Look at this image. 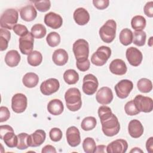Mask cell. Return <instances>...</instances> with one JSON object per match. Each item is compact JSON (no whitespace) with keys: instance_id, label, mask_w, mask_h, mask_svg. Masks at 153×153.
<instances>
[{"instance_id":"1","label":"cell","mask_w":153,"mask_h":153,"mask_svg":"<svg viewBox=\"0 0 153 153\" xmlns=\"http://www.w3.org/2000/svg\"><path fill=\"white\" fill-rule=\"evenodd\" d=\"M65 99L66 107L71 111H77L81 108V94L78 88H69L65 94Z\"/></svg>"},{"instance_id":"2","label":"cell","mask_w":153,"mask_h":153,"mask_svg":"<svg viewBox=\"0 0 153 153\" xmlns=\"http://www.w3.org/2000/svg\"><path fill=\"white\" fill-rule=\"evenodd\" d=\"M102 129L103 133L109 137L114 136L118 133L120 124L117 117L112 114L109 117L101 120Z\"/></svg>"},{"instance_id":"3","label":"cell","mask_w":153,"mask_h":153,"mask_svg":"<svg viewBox=\"0 0 153 153\" xmlns=\"http://www.w3.org/2000/svg\"><path fill=\"white\" fill-rule=\"evenodd\" d=\"M117 24L115 20L110 19L100 28L99 33L101 39L105 43L112 42L116 35Z\"/></svg>"},{"instance_id":"4","label":"cell","mask_w":153,"mask_h":153,"mask_svg":"<svg viewBox=\"0 0 153 153\" xmlns=\"http://www.w3.org/2000/svg\"><path fill=\"white\" fill-rule=\"evenodd\" d=\"M19 18V14L16 10L9 8L5 10L0 19V25L2 28L11 30L16 25Z\"/></svg>"},{"instance_id":"5","label":"cell","mask_w":153,"mask_h":153,"mask_svg":"<svg viewBox=\"0 0 153 153\" xmlns=\"http://www.w3.org/2000/svg\"><path fill=\"white\" fill-rule=\"evenodd\" d=\"M0 138L3 140L5 145L9 148L17 147L18 137L14 134L13 128L8 125L0 126Z\"/></svg>"},{"instance_id":"6","label":"cell","mask_w":153,"mask_h":153,"mask_svg":"<svg viewBox=\"0 0 153 153\" xmlns=\"http://www.w3.org/2000/svg\"><path fill=\"white\" fill-rule=\"evenodd\" d=\"M72 50L76 61L86 60L89 54L88 43L84 39H79L74 43Z\"/></svg>"},{"instance_id":"7","label":"cell","mask_w":153,"mask_h":153,"mask_svg":"<svg viewBox=\"0 0 153 153\" xmlns=\"http://www.w3.org/2000/svg\"><path fill=\"white\" fill-rule=\"evenodd\" d=\"M111 55V50L107 46L99 47L91 57V62L97 66L104 65Z\"/></svg>"},{"instance_id":"8","label":"cell","mask_w":153,"mask_h":153,"mask_svg":"<svg viewBox=\"0 0 153 153\" xmlns=\"http://www.w3.org/2000/svg\"><path fill=\"white\" fill-rule=\"evenodd\" d=\"M99 82L97 78L93 74H87L84 76L82 89L87 95H93L97 91Z\"/></svg>"},{"instance_id":"9","label":"cell","mask_w":153,"mask_h":153,"mask_svg":"<svg viewBox=\"0 0 153 153\" xmlns=\"http://www.w3.org/2000/svg\"><path fill=\"white\" fill-rule=\"evenodd\" d=\"M133 100L136 107L140 112L148 113L152 111L153 101L152 98L138 94Z\"/></svg>"},{"instance_id":"10","label":"cell","mask_w":153,"mask_h":153,"mask_svg":"<svg viewBox=\"0 0 153 153\" xmlns=\"http://www.w3.org/2000/svg\"><path fill=\"white\" fill-rule=\"evenodd\" d=\"M133 88L132 81L128 79H123L115 86V91L118 97L125 99L127 97Z\"/></svg>"},{"instance_id":"11","label":"cell","mask_w":153,"mask_h":153,"mask_svg":"<svg viewBox=\"0 0 153 153\" xmlns=\"http://www.w3.org/2000/svg\"><path fill=\"white\" fill-rule=\"evenodd\" d=\"M27 105L26 96L22 93H17L14 94L11 99V108L16 113L23 112Z\"/></svg>"},{"instance_id":"12","label":"cell","mask_w":153,"mask_h":153,"mask_svg":"<svg viewBox=\"0 0 153 153\" xmlns=\"http://www.w3.org/2000/svg\"><path fill=\"white\" fill-rule=\"evenodd\" d=\"M31 32H28L19 38V48L21 53L25 55H29L33 50L34 39Z\"/></svg>"},{"instance_id":"13","label":"cell","mask_w":153,"mask_h":153,"mask_svg":"<svg viewBox=\"0 0 153 153\" xmlns=\"http://www.w3.org/2000/svg\"><path fill=\"white\" fill-rule=\"evenodd\" d=\"M60 87V83L56 78H49L43 81L40 85L41 92L45 96H50L56 93Z\"/></svg>"},{"instance_id":"14","label":"cell","mask_w":153,"mask_h":153,"mask_svg":"<svg viewBox=\"0 0 153 153\" xmlns=\"http://www.w3.org/2000/svg\"><path fill=\"white\" fill-rule=\"evenodd\" d=\"M126 56L128 63L133 66H138L143 59L141 51L133 47H130L127 49Z\"/></svg>"},{"instance_id":"15","label":"cell","mask_w":153,"mask_h":153,"mask_svg":"<svg viewBox=\"0 0 153 153\" xmlns=\"http://www.w3.org/2000/svg\"><path fill=\"white\" fill-rule=\"evenodd\" d=\"M96 99L100 104L103 105L109 104L113 100V93L111 89L108 87L100 88L96 93Z\"/></svg>"},{"instance_id":"16","label":"cell","mask_w":153,"mask_h":153,"mask_svg":"<svg viewBox=\"0 0 153 153\" xmlns=\"http://www.w3.org/2000/svg\"><path fill=\"white\" fill-rule=\"evenodd\" d=\"M66 136L68 143L72 147H76L81 143L79 131L75 126L69 127L67 129Z\"/></svg>"},{"instance_id":"17","label":"cell","mask_w":153,"mask_h":153,"mask_svg":"<svg viewBox=\"0 0 153 153\" xmlns=\"http://www.w3.org/2000/svg\"><path fill=\"white\" fill-rule=\"evenodd\" d=\"M46 133L43 130H36L34 133L29 135L27 144L30 147H37L41 145L45 140Z\"/></svg>"},{"instance_id":"18","label":"cell","mask_w":153,"mask_h":153,"mask_svg":"<svg viewBox=\"0 0 153 153\" xmlns=\"http://www.w3.org/2000/svg\"><path fill=\"white\" fill-rule=\"evenodd\" d=\"M128 148V143L126 140L117 139L111 142L106 147L108 153H124Z\"/></svg>"},{"instance_id":"19","label":"cell","mask_w":153,"mask_h":153,"mask_svg":"<svg viewBox=\"0 0 153 153\" xmlns=\"http://www.w3.org/2000/svg\"><path fill=\"white\" fill-rule=\"evenodd\" d=\"M44 23L48 27L57 29L62 26L63 19L59 14L54 12H50L45 15Z\"/></svg>"},{"instance_id":"20","label":"cell","mask_w":153,"mask_h":153,"mask_svg":"<svg viewBox=\"0 0 153 153\" xmlns=\"http://www.w3.org/2000/svg\"><path fill=\"white\" fill-rule=\"evenodd\" d=\"M110 72L117 75H124L127 70L125 62L120 59H116L112 60L109 65Z\"/></svg>"},{"instance_id":"21","label":"cell","mask_w":153,"mask_h":153,"mask_svg":"<svg viewBox=\"0 0 153 153\" xmlns=\"http://www.w3.org/2000/svg\"><path fill=\"white\" fill-rule=\"evenodd\" d=\"M143 127L137 120H132L128 125V133L133 138H139L143 133Z\"/></svg>"},{"instance_id":"22","label":"cell","mask_w":153,"mask_h":153,"mask_svg":"<svg viewBox=\"0 0 153 153\" xmlns=\"http://www.w3.org/2000/svg\"><path fill=\"white\" fill-rule=\"evenodd\" d=\"M74 19L76 24L80 26L86 25L90 20V14L84 8L76 9L73 14Z\"/></svg>"},{"instance_id":"23","label":"cell","mask_w":153,"mask_h":153,"mask_svg":"<svg viewBox=\"0 0 153 153\" xmlns=\"http://www.w3.org/2000/svg\"><path fill=\"white\" fill-rule=\"evenodd\" d=\"M20 15L23 20L31 22L37 16V12L35 8L32 5H27L20 9Z\"/></svg>"},{"instance_id":"24","label":"cell","mask_w":153,"mask_h":153,"mask_svg":"<svg viewBox=\"0 0 153 153\" xmlns=\"http://www.w3.org/2000/svg\"><path fill=\"white\" fill-rule=\"evenodd\" d=\"M52 60L56 65L63 66L68 62V54L64 49H57L54 51L52 56Z\"/></svg>"},{"instance_id":"25","label":"cell","mask_w":153,"mask_h":153,"mask_svg":"<svg viewBox=\"0 0 153 153\" xmlns=\"http://www.w3.org/2000/svg\"><path fill=\"white\" fill-rule=\"evenodd\" d=\"M47 110L51 115H60L64 110L63 104L59 99H53L48 102L47 105Z\"/></svg>"},{"instance_id":"26","label":"cell","mask_w":153,"mask_h":153,"mask_svg":"<svg viewBox=\"0 0 153 153\" xmlns=\"http://www.w3.org/2000/svg\"><path fill=\"white\" fill-rule=\"evenodd\" d=\"M21 57L17 50H12L8 51L5 56V62L10 67L17 66L20 61Z\"/></svg>"},{"instance_id":"27","label":"cell","mask_w":153,"mask_h":153,"mask_svg":"<svg viewBox=\"0 0 153 153\" xmlns=\"http://www.w3.org/2000/svg\"><path fill=\"white\" fill-rule=\"evenodd\" d=\"M22 82L26 87L33 88L38 84L39 77L35 73L28 72L23 76Z\"/></svg>"},{"instance_id":"28","label":"cell","mask_w":153,"mask_h":153,"mask_svg":"<svg viewBox=\"0 0 153 153\" xmlns=\"http://www.w3.org/2000/svg\"><path fill=\"white\" fill-rule=\"evenodd\" d=\"M11 33L7 29H0V50H5L8 45V42L10 40Z\"/></svg>"},{"instance_id":"29","label":"cell","mask_w":153,"mask_h":153,"mask_svg":"<svg viewBox=\"0 0 153 153\" xmlns=\"http://www.w3.org/2000/svg\"><path fill=\"white\" fill-rule=\"evenodd\" d=\"M119 38L120 42L123 45L125 46L128 45L133 41V32L128 28L123 29L120 33Z\"/></svg>"},{"instance_id":"30","label":"cell","mask_w":153,"mask_h":153,"mask_svg":"<svg viewBox=\"0 0 153 153\" xmlns=\"http://www.w3.org/2000/svg\"><path fill=\"white\" fill-rule=\"evenodd\" d=\"M63 79L68 84H75L79 80V75L74 69H68L63 74Z\"/></svg>"},{"instance_id":"31","label":"cell","mask_w":153,"mask_h":153,"mask_svg":"<svg viewBox=\"0 0 153 153\" xmlns=\"http://www.w3.org/2000/svg\"><path fill=\"white\" fill-rule=\"evenodd\" d=\"M146 19L142 16H134L131 21V27L135 30H142L146 26Z\"/></svg>"},{"instance_id":"32","label":"cell","mask_w":153,"mask_h":153,"mask_svg":"<svg viewBox=\"0 0 153 153\" xmlns=\"http://www.w3.org/2000/svg\"><path fill=\"white\" fill-rule=\"evenodd\" d=\"M27 60L30 65L32 66H37L41 63L42 61V56L39 51L34 50L28 55Z\"/></svg>"},{"instance_id":"33","label":"cell","mask_w":153,"mask_h":153,"mask_svg":"<svg viewBox=\"0 0 153 153\" xmlns=\"http://www.w3.org/2000/svg\"><path fill=\"white\" fill-rule=\"evenodd\" d=\"M137 87L142 93H149L152 89V84L151 80L143 78L137 81Z\"/></svg>"},{"instance_id":"34","label":"cell","mask_w":153,"mask_h":153,"mask_svg":"<svg viewBox=\"0 0 153 153\" xmlns=\"http://www.w3.org/2000/svg\"><path fill=\"white\" fill-rule=\"evenodd\" d=\"M47 30L45 27L40 23L34 25L31 28V33L34 38L41 39L44 38L46 35Z\"/></svg>"},{"instance_id":"35","label":"cell","mask_w":153,"mask_h":153,"mask_svg":"<svg viewBox=\"0 0 153 153\" xmlns=\"http://www.w3.org/2000/svg\"><path fill=\"white\" fill-rule=\"evenodd\" d=\"M146 38V33L143 30H135L133 33V42L139 47L145 45Z\"/></svg>"},{"instance_id":"36","label":"cell","mask_w":153,"mask_h":153,"mask_svg":"<svg viewBox=\"0 0 153 153\" xmlns=\"http://www.w3.org/2000/svg\"><path fill=\"white\" fill-rule=\"evenodd\" d=\"M97 121L94 117H87L84 118L81 124V128L84 131L93 130L96 126Z\"/></svg>"},{"instance_id":"37","label":"cell","mask_w":153,"mask_h":153,"mask_svg":"<svg viewBox=\"0 0 153 153\" xmlns=\"http://www.w3.org/2000/svg\"><path fill=\"white\" fill-rule=\"evenodd\" d=\"M82 148L86 153H94L96 149V145L92 137H86L82 142Z\"/></svg>"},{"instance_id":"38","label":"cell","mask_w":153,"mask_h":153,"mask_svg":"<svg viewBox=\"0 0 153 153\" xmlns=\"http://www.w3.org/2000/svg\"><path fill=\"white\" fill-rule=\"evenodd\" d=\"M46 41L49 46L55 47L60 42V36L57 32H51L47 36Z\"/></svg>"},{"instance_id":"39","label":"cell","mask_w":153,"mask_h":153,"mask_svg":"<svg viewBox=\"0 0 153 153\" xmlns=\"http://www.w3.org/2000/svg\"><path fill=\"white\" fill-rule=\"evenodd\" d=\"M17 136L18 137V143L17 145V148L20 150L27 149L29 147V145L27 144V138L29 135L26 133H21Z\"/></svg>"},{"instance_id":"40","label":"cell","mask_w":153,"mask_h":153,"mask_svg":"<svg viewBox=\"0 0 153 153\" xmlns=\"http://www.w3.org/2000/svg\"><path fill=\"white\" fill-rule=\"evenodd\" d=\"M36 8L40 12L47 11L51 7V2L49 0L33 1Z\"/></svg>"},{"instance_id":"41","label":"cell","mask_w":153,"mask_h":153,"mask_svg":"<svg viewBox=\"0 0 153 153\" xmlns=\"http://www.w3.org/2000/svg\"><path fill=\"white\" fill-rule=\"evenodd\" d=\"M124 110L126 113L128 115L130 116L136 115L140 113V111L137 109L135 105L134 104L133 100H131L127 103H126V104L124 106Z\"/></svg>"},{"instance_id":"42","label":"cell","mask_w":153,"mask_h":153,"mask_svg":"<svg viewBox=\"0 0 153 153\" xmlns=\"http://www.w3.org/2000/svg\"><path fill=\"white\" fill-rule=\"evenodd\" d=\"M112 114L111 109L107 106L103 105L98 109V115L100 121L109 117Z\"/></svg>"},{"instance_id":"43","label":"cell","mask_w":153,"mask_h":153,"mask_svg":"<svg viewBox=\"0 0 153 153\" xmlns=\"http://www.w3.org/2000/svg\"><path fill=\"white\" fill-rule=\"evenodd\" d=\"M49 136L51 140L53 142H58L62 138V131L59 128L54 127L50 130L49 132Z\"/></svg>"},{"instance_id":"44","label":"cell","mask_w":153,"mask_h":153,"mask_svg":"<svg viewBox=\"0 0 153 153\" xmlns=\"http://www.w3.org/2000/svg\"><path fill=\"white\" fill-rule=\"evenodd\" d=\"M13 30L16 35L20 36H24L29 32L26 26H25V25H21V24H16L13 27Z\"/></svg>"},{"instance_id":"45","label":"cell","mask_w":153,"mask_h":153,"mask_svg":"<svg viewBox=\"0 0 153 153\" xmlns=\"http://www.w3.org/2000/svg\"><path fill=\"white\" fill-rule=\"evenodd\" d=\"M76 67L81 72H85L89 69L90 66V62L88 59L84 60H81V61H76Z\"/></svg>"},{"instance_id":"46","label":"cell","mask_w":153,"mask_h":153,"mask_svg":"<svg viewBox=\"0 0 153 153\" xmlns=\"http://www.w3.org/2000/svg\"><path fill=\"white\" fill-rule=\"evenodd\" d=\"M10 117V112L6 106H1L0 108V122L3 123L7 121Z\"/></svg>"},{"instance_id":"47","label":"cell","mask_w":153,"mask_h":153,"mask_svg":"<svg viewBox=\"0 0 153 153\" xmlns=\"http://www.w3.org/2000/svg\"><path fill=\"white\" fill-rule=\"evenodd\" d=\"M94 6L99 10H104L106 8L109 4V0H93Z\"/></svg>"},{"instance_id":"48","label":"cell","mask_w":153,"mask_h":153,"mask_svg":"<svg viewBox=\"0 0 153 153\" xmlns=\"http://www.w3.org/2000/svg\"><path fill=\"white\" fill-rule=\"evenodd\" d=\"M143 11L145 14L148 17H153V2H148L144 6Z\"/></svg>"},{"instance_id":"49","label":"cell","mask_w":153,"mask_h":153,"mask_svg":"<svg viewBox=\"0 0 153 153\" xmlns=\"http://www.w3.org/2000/svg\"><path fill=\"white\" fill-rule=\"evenodd\" d=\"M42 153H47V152H51V153H56V148L50 145H47L44 146L41 151Z\"/></svg>"},{"instance_id":"50","label":"cell","mask_w":153,"mask_h":153,"mask_svg":"<svg viewBox=\"0 0 153 153\" xmlns=\"http://www.w3.org/2000/svg\"><path fill=\"white\" fill-rule=\"evenodd\" d=\"M146 148L148 152L152 153L153 152V137H149L146 142Z\"/></svg>"},{"instance_id":"51","label":"cell","mask_w":153,"mask_h":153,"mask_svg":"<svg viewBox=\"0 0 153 153\" xmlns=\"http://www.w3.org/2000/svg\"><path fill=\"white\" fill-rule=\"evenodd\" d=\"M106 148V146L105 145H98L96 147L95 152H105V149Z\"/></svg>"},{"instance_id":"52","label":"cell","mask_w":153,"mask_h":153,"mask_svg":"<svg viewBox=\"0 0 153 153\" xmlns=\"http://www.w3.org/2000/svg\"><path fill=\"white\" fill-rule=\"evenodd\" d=\"M130 152H143V151L139 149V148H133L131 151Z\"/></svg>"},{"instance_id":"53","label":"cell","mask_w":153,"mask_h":153,"mask_svg":"<svg viewBox=\"0 0 153 153\" xmlns=\"http://www.w3.org/2000/svg\"><path fill=\"white\" fill-rule=\"evenodd\" d=\"M148 44L150 47H152V36H151V37L149 38V41H148Z\"/></svg>"}]
</instances>
